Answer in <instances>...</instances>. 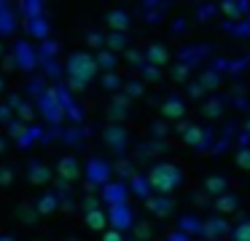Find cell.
Segmentation results:
<instances>
[{
  "instance_id": "cell-1",
  "label": "cell",
  "mask_w": 250,
  "mask_h": 241,
  "mask_svg": "<svg viewBox=\"0 0 250 241\" xmlns=\"http://www.w3.org/2000/svg\"><path fill=\"white\" fill-rule=\"evenodd\" d=\"M97 59L89 51H73L65 62V75H67V89L70 91H83L97 75Z\"/></svg>"
},
{
  "instance_id": "cell-2",
  "label": "cell",
  "mask_w": 250,
  "mask_h": 241,
  "mask_svg": "<svg viewBox=\"0 0 250 241\" xmlns=\"http://www.w3.org/2000/svg\"><path fill=\"white\" fill-rule=\"evenodd\" d=\"M180 180H183V174H180V169L175 164H156L148 171V185H151V190L162 193V196H169L180 185Z\"/></svg>"
},
{
  "instance_id": "cell-3",
  "label": "cell",
  "mask_w": 250,
  "mask_h": 241,
  "mask_svg": "<svg viewBox=\"0 0 250 241\" xmlns=\"http://www.w3.org/2000/svg\"><path fill=\"white\" fill-rule=\"evenodd\" d=\"M35 102H38V112L43 115V121L49 123L51 129H57L62 121H65V112H62L60 99H57V94H54V89H51V86H49V89H46Z\"/></svg>"
},
{
  "instance_id": "cell-4",
  "label": "cell",
  "mask_w": 250,
  "mask_h": 241,
  "mask_svg": "<svg viewBox=\"0 0 250 241\" xmlns=\"http://www.w3.org/2000/svg\"><path fill=\"white\" fill-rule=\"evenodd\" d=\"M14 67L22 70V73H35V67H38V51H35V46L30 40H17L14 43Z\"/></svg>"
},
{
  "instance_id": "cell-5",
  "label": "cell",
  "mask_w": 250,
  "mask_h": 241,
  "mask_svg": "<svg viewBox=\"0 0 250 241\" xmlns=\"http://www.w3.org/2000/svg\"><path fill=\"white\" fill-rule=\"evenodd\" d=\"M51 89H54L57 99H60V107H62V112H65V115H67V121H73V123H81L83 112L78 110V105H76V99H73L70 89H67L65 83H54V86H51Z\"/></svg>"
},
{
  "instance_id": "cell-6",
  "label": "cell",
  "mask_w": 250,
  "mask_h": 241,
  "mask_svg": "<svg viewBox=\"0 0 250 241\" xmlns=\"http://www.w3.org/2000/svg\"><path fill=\"white\" fill-rule=\"evenodd\" d=\"M57 174H60L62 182H76L78 177L83 174V169L73 155H62V158L57 161Z\"/></svg>"
},
{
  "instance_id": "cell-7",
  "label": "cell",
  "mask_w": 250,
  "mask_h": 241,
  "mask_svg": "<svg viewBox=\"0 0 250 241\" xmlns=\"http://www.w3.org/2000/svg\"><path fill=\"white\" fill-rule=\"evenodd\" d=\"M19 27V16L14 14L11 3H0V37H11Z\"/></svg>"
},
{
  "instance_id": "cell-8",
  "label": "cell",
  "mask_w": 250,
  "mask_h": 241,
  "mask_svg": "<svg viewBox=\"0 0 250 241\" xmlns=\"http://www.w3.org/2000/svg\"><path fill=\"white\" fill-rule=\"evenodd\" d=\"M24 32H27L30 37H35V40H49V32H51V24L49 19L43 16H33V19H24Z\"/></svg>"
},
{
  "instance_id": "cell-9",
  "label": "cell",
  "mask_w": 250,
  "mask_h": 241,
  "mask_svg": "<svg viewBox=\"0 0 250 241\" xmlns=\"http://www.w3.org/2000/svg\"><path fill=\"white\" fill-rule=\"evenodd\" d=\"M108 174H110V169H108V164H105V161L92 158L86 164V180L92 182V185H103V182L108 180Z\"/></svg>"
},
{
  "instance_id": "cell-10",
  "label": "cell",
  "mask_w": 250,
  "mask_h": 241,
  "mask_svg": "<svg viewBox=\"0 0 250 241\" xmlns=\"http://www.w3.org/2000/svg\"><path fill=\"white\" fill-rule=\"evenodd\" d=\"M8 107H11L14 112H17L19 118H22L24 123L30 126V121H33V107H30V102L24 99V96H19V94H14V96H8V102H6Z\"/></svg>"
},
{
  "instance_id": "cell-11",
  "label": "cell",
  "mask_w": 250,
  "mask_h": 241,
  "mask_svg": "<svg viewBox=\"0 0 250 241\" xmlns=\"http://www.w3.org/2000/svg\"><path fill=\"white\" fill-rule=\"evenodd\" d=\"M27 180L33 182V185H46V182L51 180V169L46 164H41V161H33V164L27 166Z\"/></svg>"
},
{
  "instance_id": "cell-12",
  "label": "cell",
  "mask_w": 250,
  "mask_h": 241,
  "mask_svg": "<svg viewBox=\"0 0 250 241\" xmlns=\"http://www.w3.org/2000/svg\"><path fill=\"white\" fill-rule=\"evenodd\" d=\"M57 206H60V196H57V193H43V196L38 198V204H35V212H38L41 217H49V214L57 212Z\"/></svg>"
},
{
  "instance_id": "cell-13",
  "label": "cell",
  "mask_w": 250,
  "mask_h": 241,
  "mask_svg": "<svg viewBox=\"0 0 250 241\" xmlns=\"http://www.w3.org/2000/svg\"><path fill=\"white\" fill-rule=\"evenodd\" d=\"M105 24H108L113 32H119V35H124V32L129 30V16H126L124 11H110V14L105 16Z\"/></svg>"
},
{
  "instance_id": "cell-14",
  "label": "cell",
  "mask_w": 250,
  "mask_h": 241,
  "mask_svg": "<svg viewBox=\"0 0 250 241\" xmlns=\"http://www.w3.org/2000/svg\"><path fill=\"white\" fill-rule=\"evenodd\" d=\"M86 225L92 230H97V233H105V228H108V214L103 212V209H89L86 212Z\"/></svg>"
},
{
  "instance_id": "cell-15",
  "label": "cell",
  "mask_w": 250,
  "mask_h": 241,
  "mask_svg": "<svg viewBox=\"0 0 250 241\" xmlns=\"http://www.w3.org/2000/svg\"><path fill=\"white\" fill-rule=\"evenodd\" d=\"M110 222H113V230H119V233H121V228L129 222V214H126V206H124V204H119V206H110Z\"/></svg>"
},
{
  "instance_id": "cell-16",
  "label": "cell",
  "mask_w": 250,
  "mask_h": 241,
  "mask_svg": "<svg viewBox=\"0 0 250 241\" xmlns=\"http://www.w3.org/2000/svg\"><path fill=\"white\" fill-rule=\"evenodd\" d=\"M17 8L24 14V19H33V16H43V14H46V5H43V3H33V0H27V3H19Z\"/></svg>"
},
{
  "instance_id": "cell-17",
  "label": "cell",
  "mask_w": 250,
  "mask_h": 241,
  "mask_svg": "<svg viewBox=\"0 0 250 241\" xmlns=\"http://www.w3.org/2000/svg\"><path fill=\"white\" fill-rule=\"evenodd\" d=\"M103 196L110 201V206H119V204L124 201V187H121V185H105Z\"/></svg>"
},
{
  "instance_id": "cell-18",
  "label": "cell",
  "mask_w": 250,
  "mask_h": 241,
  "mask_svg": "<svg viewBox=\"0 0 250 241\" xmlns=\"http://www.w3.org/2000/svg\"><path fill=\"white\" fill-rule=\"evenodd\" d=\"M183 110H186V107L180 105L178 99H169V102H164V107H162V112H164L167 118H180V115H183Z\"/></svg>"
},
{
  "instance_id": "cell-19",
  "label": "cell",
  "mask_w": 250,
  "mask_h": 241,
  "mask_svg": "<svg viewBox=\"0 0 250 241\" xmlns=\"http://www.w3.org/2000/svg\"><path fill=\"white\" fill-rule=\"evenodd\" d=\"M94 59H97L100 70H113V64H116V54H110V51H100Z\"/></svg>"
},
{
  "instance_id": "cell-20",
  "label": "cell",
  "mask_w": 250,
  "mask_h": 241,
  "mask_svg": "<svg viewBox=\"0 0 250 241\" xmlns=\"http://www.w3.org/2000/svg\"><path fill=\"white\" fill-rule=\"evenodd\" d=\"M148 62L164 64V62H167V51H164L162 46H151V48H148Z\"/></svg>"
},
{
  "instance_id": "cell-21",
  "label": "cell",
  "mask_w": 250,
  "mask_h": 241,
  "mask_svg": "<svg viewBox=\"0 0 250 241\" xmlns=\"http://www.w3.org/2000/svg\"><path fill=\"white\" fill-rule=\"evenodd\" d=\"M124 35H119V32H110V37H108V51L113 54V51H119V48H124Z\"/></svg>"
},
{
  "instance_id": "cell-22",
  "label": "cell",
  "mask_w": 250,
  "mask_h": 241,
  "mask_svg": "<svg viewBox=\"0 0 250 241\" xmlns=\"http://www.w3.org/2000/svg\"><path fill=\"white\" fill-rule=\"evenodd\" d=\"M234 241H250V222H242L234 230Z\"/></svg>"
},
{
  "instance_id": "cell-23",
  "label": "cell",
  "mask_w": 250,
  "mask_h": 241,
  "mask_svg": "<svg viewBox=\"0 0 250 241\" xmlns=\"http://www.w3.org/2000/svg\"><path fill=\"white\" fill-rule=\"evenodd\" d=\"M103 43H105V37L100 35V32H89V35H86V46H92V48H103Z\"/></svg>"
},
{
  "instance_id": "cell-24",
  "label": "cell",
  "mask_w": 250,
  "mask_h": 241,
  "mask_svg": "<svg viewBox=\"0 0 250 241\" xmlns=\"http://www.w3.org/2000/svg\"><path fill=\"white\" fill-rule=\"evenodd\" d=\"M14 182V169L11 166H3L0 169V185H11Z\"/></svg>"
},
{
  "instance_id": "cell-25",
  "label": "cell",
  "mask_w": 250,
  "mask_h": 241,
  "mask_svg": "<svg viewBox=\"0 0 250 241\" xmlns=\"http://www.w3.org/2000/svg\"><path fill=\"white\" fill-rule=\"evenodd\" d=\"M11 121H14V110L8 105H0V123H6V126H8Z\"/></svg>"
},
{
  "instance_id": "cell-26",
  "label": "cell",
  "mask_w": 250,
  "mask_h": 241,
  "mask_svg": "<svg viewBox=\"0 0 250 241\" xmlns=\"http://www.w3.org/2000/svg\"><path fill=\"white\" fill-rule=\"evenodd\" d=\"M223 185H226V182H223L221 177H210V180H207V190L210 193H221Z\"/></svg>"
},
{
  "instance_id": "cell-27",
  "label": "cell",
  "mask_w": 250,
  "mask_h": 241,
  "mask_svg": "<svg viewBox=\"0 0 250 241\" xmlns=\"http://www.w3.org/2000/svg\"><path fill=\"white\" fill-rule=\"evenodd\" d=\"M103 241H124V236H121L119 230L110 228V230H105V233H103Z\"/></svg>"
},
{
  "instance_id": "cell-28",
  "label": "cell",
  "mask_w": 250,
  "mask_h": 241,
  "mask_svg": "<svg viewBox=\"0 0 250 241\" xmlns=\"http://www.w3.org/2000/svg\"><path fill=\"white\" fill-rule=\"evenodd\" d=\"M186 139H188V142H202V134H199V129H186Z\"/></svg>"
},
{
  "instance_id": "cell-29",
  "label": "cell",
  "mask_w": 250,
  "mask_h": 241,
  "mask_svg": "<svg viewBox=\"0 0 250 241\" xmlns=\"http://www.w3.org/2000/svg\"><path fill=\"white\" fill-rule=\"evenodd\" d=\"M105 89H116V86H119V78H116V75H105Z\"/></svg>"
},
{
  "instance_id": "cell-30",
  "label": "cell",
  "mask_w": 250,
  "mask_h": 241,
  "mask_svg": "<svg viewBox=\"0 0 250 241\" xmlns=\"http://www.w3.org/2000/svg\"><path fill=\"white\" fill-rule=\"evenodd\" d=\"M0 241H17V239H14V236H8V233H6V236H0Z\"/></svg>"
},
{
  "instance_id": "cell-31",
  "label": "cell",
  "mask_w": 250,
  "mask_h": 241,
  "mask_svg": "<svg viewBox=\"0 0 250 241\" xmlns=\"http://www.w3.org/2000/svg\"><path fill=\"white\" fill-rule=\"evenodd\" d=\"M3 89H6V80H3V75H0V94H3Z\"/></svg>"
},
{
  "instance_id": "cell-32",
  "label": "cell",
  "mask_w": 250,
  "mask_h": 241,
  "mask_svg": "<svg viewBox=\"0 0 250 241\" xmlns=\"http://www.w3.org/2000/svg\"><path fill=\"white\" fill-rule=\"evenodd\" d=\"M3 150H6V139L0 137V153H3Z\"/></svg>"
},
{
  "instance_id": "cell-33",
  "label": "cell",
  "mask_w": 250,
  "mask_h": 241,
  "mask_svg": "<svg viewBox=\"0 0 250 241\" xmlns=\"http://www.w3.org/2000/svg\"><path fill=\"white\" fill-rule=\"evenodd\" d=\"M0 56H3V40H0Z\"/></svg>"
}]
</instances>
